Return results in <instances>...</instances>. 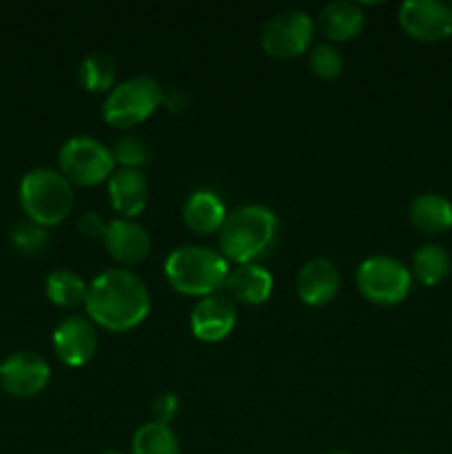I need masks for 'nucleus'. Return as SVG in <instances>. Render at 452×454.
I'll return each instance as SVG.
<instances>
[{"instance_id": "nucleus-25", "label": "nucleus", "mask_w": 452, "mask_h": 454, "mask_svg": "<svg viewBox=\"0 0 452 454\" xmlns=\"http://www.w3.org/2000/svg\"><path fill=\"white\" fill-rule=\"evenodd\" d=\"M115 160V167L120 168H140L149 162L151 149L142 137L137 136H124L111 149Z\"/></svg>"}, {"instance_id": "nucleus-5", "label": "nucleus", "mask_w": 452, "mask_h": 454, "mask_svg": "<svg viewBox=\"0 0 452 454\" xmlns=\"http://www.w3.org/2000/svg\"><path fill=\"white\" fill-rule=\"evenodd\" d=\"M164 100V89L151 75H133L115 84L102 105V118L115 129H131L155 114Z\"/></svg>"}, {"instance_id": "nucleus-12", "label": "nucleus", "mask_w": 452, "mask_h": 454, "mask_svg": "<svg viewBox=\"0 0 452 454\" xmlns=\"http://www.w3.org/2000/svg\"><path fill=\"white\" fill-rule=\"evenodd\" d=\"M53 350L58 359L71 368L91 362L97 350V333L89 319L80 315L65 317L53 331Z\"/></svg>"}, {"instance_id": "nucleus-22", "label": "nucleus", "mask_w": 452, "mask_h": 454, "mask_svg": "<svg viewBox=\"0 0 452 454\" xmlns=\"http://www.w3.org/2000/svg\"><path fill=\"white\" fill-rule=\"evenodd\" d=\"M78 80L87 91L105 93L115 87L118 80V62L105 51H91L82 58L78 67Z\"/></svg>"}, {"instance_id": "nucleus-26", "label": "nucleus", "mask_w": 452, "mask_h": 454, "mask_svg": "<svg viewBox=\"0 0 452 454\" xmlns=\"http://www.w3.org/2000/svg\"><path fill=\"white\" fill-rule=\"evenodd\" d=\"M12 244L16 247V251L27 253V255H34V253H40L47 244L49 235L44 226L34 224V222H20L12 229Z\"/></svg>"}, {"instance_id": "nucleus-9", "label": "nucleus", "mask_w": 452, "mask_h": 454, "mask_svg": "<svg viewBox=\"0 0 452 454\" xmlns=\"http://www.w3.org/2000/svg\"><path fill=\"white\" fill-rule=\"evenodd\" d=\"M49 380H51L49 362L34 350H18L0 362V388L12 397H35L47 388Z\"/></svg>"}, {"instance_id": "nucleus-18", "label": "nucleus", "mask_w": 452, "mask_h": 454, "mask_svg": "<svg viewBox=\"0 0 452 454\" xmlns=\"http://www.w3.org/2000/svg\"><path fill=\"white\" fill-rule=\"evenodd\" d=\"M182 220L189 226L193 233L208 235L222 231L226 222V207L217 193L208 189L193 191L189 198L184 200L182 207Z\"/></svg>"}, {"instance_id": "nucleus-28", "label": "nucleus", "mask_w": 452, "mask_h": 454, "mask_svg": "<svg viewBox=\"0 0 452 454\" xmlns=\"http://www.w3.org/2000/svg\"><path fill=\"white\" fill-rule=\"evenodd\" d=\"M106 222L102 220L100 213L96 211H84L82 215L78 217V231L80 235H84V238L89 239H105V233H106Z\"/></svg>"}, {"instance_id": "nucleus-7", "label": "nucleus", "mask_w": 452, "mask_h": 454, "mask_svg": "<svg viewBox=\"0 0 452 454\" xmlns=\"http://www.w3.org/2000/svg\"><path fill=\"white\" fill-rule=\"evenodd\" d=\"M58 171L80 186H96L109 182L115 171L113 153L97 137L74 136L62 142L58 151Z\"/></svg>"}, {"instance_id": "nucleus-3", "label": "nucleus", "mask_w": 452, "mask_h": 454, "mask_svg": "<svg viewBox=\"0 0 452 454\" xmlns=\"http://www.w3.org/2000/svg\"><path fill=\"white\" fill-rule=\"evenodd\" d=\"M230 266L222 253L208 247H180L164 262L168 284L182 295L207 297L220 291L226 282Z\"/></svg>"}, {"instance_id": "nucleus-2", "label": "nucleus", "mask_w": 452, "mask_h": 454, "mask_svg": "<svg viewBox=\"0 0 452 454\" xmlns=\"http://www.w3.org/2000/svg\"><path fill=\"white\" fill-rule=\"evenodd\" d=\"M279 220L264 204H244L226 215L220 231L222 255L235 264H253L277 242Z\"/></svg>"}, {"instance_id": "nucleus-31", "label": "nucleus", "mask_w": 452, "mask_h": 454, "mask_svg": "<svg viewBox=\"0 0 452 454\" xmlns=\"http://www.w3.org/2000/svg\"><path fill=\"white\" fill-rule=\"evenodd\" d=\"M102 454H122V452H102Z\"/></svg>"}, {"instance_id": "nucleus-30", "label": "nucleus", "mask_w": 452, "mask_h": 454, "mask_svg": "<svg viewBox=\"0 0 452 454\" xmlns=\"http://www.w3.org/2000/svg\"><path fill=\"white\" fill-rule=\"evenodd\" d=\"M326 454H350V452H346V450H331V452H326Z\"/></svg>"}, {"instance_id": "nucleus-21", "label": "nucleus", "mask_w": 452, "mask_h": 454, "mask_svg": "<svg viewBox=\"0 0 452 454\" xmlns=\"http://www.w3.org/2000/svg\"><path fill=\"white\" fill-rule=\"evenodd\" d=\"M87 291L89 284L74 270L58 269L44 278V295L60 309H75V306L84 304Z\"/></svg>"}, {"instance_id": "nucleus-24", "label": "nucleus", "mask_w": 452, "mask_h": 454, "mask_svg": "<svg viewBox=\"0 0 452 454\" xmlns=\"http://www.w3.org/2000/svg\"><path fill=\"white\" fill-rule=\"evenodd\" d=\"M308 69L319 80H335L344 71V58L332 44L317 43L308 49Z\"/></svg>"}, {"instance_id": "nucleus-27", "label": "nucleus", "mask_w": 452, "mask_h": 454, "mask_svg": "<svg viewBox=\"0 0 452 454\" xmlns=\"http://www.w3.org/2000/svg\"><path fill=\"white\" fill-rule=\"evenodd\" d=\"M180 412V399L173 393H160L158 397L151 403V415H153V421L158 424H171L173 419Z\"/></svg>"}, {"instance_id": "nucleus-23", "label": "nucleus", "mask_w": 452, "mask_h": 454, "mask_svg": "<svg viewBox=\"0 0 452 454\" xmlns=\"http://www.w3.org/2000/svg\"><path fill=\"white\" fill-rule=\"evenodd\" d=\"M133 454H182L180 439L173 433L171 426L146 421L136 430L131 439Z\"/></svg>"}, {"instance_id": "nucleus-8", "label": "nucleus", "mask_w": 452, "mask_h": 454, "mask_svg": "<svg viewBox=\"0 0 452 454\" xmlns=\"http://www.w3.org/2000/svg\"><path fill=\"white\" fill-rule=\"evenodd\" d=\"M313 34L315 22L310 13L301 9H284L266 20L260 43L270 58L288 60L313 47Z\"/></svg>"}, {"instance_id": "nucleus-10", "label": "nucleus", "mask_w": 452, "mask_h": 454, "mask_svg": "<svg viewBox=\"0 0 452 454\" xmlns=\"http://www.w3.org/2000/svg\"><path fill=\"white\" fill-rule=\"evenodd\" d=\"M399 25L419 43H441L452 35V7L441 0H406L399 7Z\"/></svg>"}, {"instance_id": "nucleus-1", "label": "nucleus", "mask_w": 452, "mask_h": 454, "mask_svg": "<svg viewBox=\"0 0 452 454\" xmlns=\"http://www.w3.org/2000/svg\"><path fill=\"white\" fill-rule=\"evenodd\" d=\"M84 309L89 319L105 331L129 333L149 315L151 293L133 270L109 269L89 284Z\"/></svg>"}, {"instance_id": "nucleus-14", "label": "nucleus", "mask_w": 452, "mask_h": 454, "mask_svg": "<svg viewBox=\"0 0 452 454\" xmlns=\"http://www.w3.org/2000/svg\"><path fill=\"white\" fill-rule=\"evenodd\" d=\"M339 286V269L326 257H313L306 262L295 279V291L306 306H326L335 300Z\"/></svg>"}, {"instance_id": "nucleus-19", "label": "nucleus", "mask_w": 452, "mask_h": 454, "mask_svg": "<svg viewBox=\"0 0 452 454\" xmlns=\"http://www.w3.org/2000/svg\"><path fill=\"white\" fill-rule=\"evenodd\" d=\"M412 226L425 235H441L452 229V202L441 193H421L408 207Z\"/></svg>"}, {"instance_id": "nucleus-32", "label": "nucleus", "mask_w": 452, "mask_h": 454, "mask_svg": "<svg viewBox=\"0 0 452 454\" xmlns=\"http://www.w3.org/2000/svg\"><path fill=\"white\" fill-rule=\"evenodd\" d=\"M401 454H417V452H401Z\"/></svg>"}, {"instance_id": "nucleus-29", "label": "nucleus", "mask_w": 452, "mask_h": 454, "mask_svg": "<svg viewBox=\"0 0 452 454\" xmlns=\"http://www.w3.org/2000/svg\"><path fill=\"white\" fill-rule=\"evenodd\" d=\"M186 102H189V98H186L184 91H180V89H173L171 93H164V100L162 105H167L168 111H184Z\"/></svg>"}, {"instance_id": "nucleus-16", "label": "nucleus", "mask_w": 452, "mask_h": 454, "mask_svg": "<svg viewBox=\"0 0 452 454\" xmlns=\"http://www.w3.org/2000/svg\"><path fill=\"white\" fill-rule=\"evenodd\" d=\"M226 295L238 304L260 306L273 293V275L261 264H235L226 275Z\"/></svg>"}, {"instance_id": "nucleus-15", "label": "nucleus", "mask_w": 452, "mask_h": 454, "mask_svg": "<svg viewBox=\"0 0 452 454\" xmlns=\"http://www.w3.org/2000/svg\"><path fill=\"white\" fill-rule=\"evenodd\" d=\"M106 189L113 211L127 220L140 215L149 202V182L140 168H115Z\"/></svg>"}, {"instance_id": "nucleus-6", "label": "nucleus", "mask_w": 452, "mask_h": 454, "mask_svg": "<svg viewBox=\"0 0 452 454\" xmlns=\"http://www.w3.org/2000/svg\"><path fill=\"white\" fill-rule=\"evenodd\" d=\"M355 284L368 301L377 306H397L410 295L412 273L393 255H370L357 266Z\"/></svg>"}, {"instance_id": "nucleus-17", "label": "nucleus", "mask_w": 452, "mask_h": 454, "mask_svg": "<svg viewBox=\"0 0 452 454\" xmlns=\"http://www.w3.org/2000/svg\"><path fill=\"white\" fill-rule=\"evenodd\" d=\"M317 25L328 40L344 43L362 34L366 25V13L362 4L350 3V0H335V3L323 4L317 16Z\"/></svg>"}, {"instance_id": "nucleus-33", "label": "nucleus", "mask_w": 452, "mask_h": 454, "mask_svg": "<svg viewBox=\"0 0 452 454\" xmlns=\"http://www.w3.org/2000/svg\"><path fill=\"white\" fill-rule=\"evenodd\" d=\"M450 7H452V4H450Z\"/></svg>"}, {"instance_id": "nucleus-13", "label": "nucleus", "mask_w": 452, "mask_h": 454, "mask_svg": "<svg viewBox=\"0 0 452 454\" xmlns=\"http://www.w3.org/2000/svg\"><path fill=\"white\" fill-rule=\"evenodd\" d=\"M105 248L118 264L133 266L140 264L151 253V235L140 222L118 217L109 222L105 233Z\"/></svg>"}, {"instance_id": "nucleus-20", "label": "nucleus", "mask_w": 452, "mask_h": 454, "mask_svg": "<svg viewBox=\"0 0 452 454\" xmlns=\"http://www.w3.org/2000/svg\"><path fill=\"white\" fill-rule=\"evenodd\" d=\"M412 279L424 286H437L452 273V257L441 244H424L412 255Z\"/></svg>"}, {"instance_id": "nucleus-11", "label": "nucleus", "mask_w": 452, "mask_h": 454, "mask_svg": "<svg viewBox=\"0 0 452 454\" xmlns=\"http://www.w3.org/2000/svg\"><path fill=\"white\" fill-rule=\"evenodd\" d=\"M238 322V306L224 293L202 297L191 310V333L204 344L226 340Z\"/></svg>"}, {"instance_id": "nucleus-4", "label": "nucleus", "mask_w": 452, "mask_h": 454, "mask_svg": "<svg viewBox=\"0 0 452 454\" xmlns=\"http://www.w3.org/2000/svg\"><path fill=\"white\" fill-rule=\"evenodd\" d=\"M18 200L27 220L49 229L60 224L74 208V184L58 168H31L22 176Z\"/></svg>"}]
</instances>
